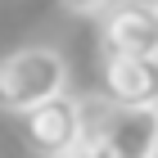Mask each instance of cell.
I'll return each mask as SVG.
<instances>
[{
    "label": "cell",
    "mask_w": 158,
    "mask_h": 158,
    "mask_svg": "<svg viewBox=\"0 0 158 158\" xmlns=\"http://www.w3.org/2000/svg\"><path fill=\"white\" fill-rule=\"evenodd\" d=\"M68 95V59L59 45H18L0 59V109L27 118L32 109Z\"/></svg>",
    "instance_id": "cell-1"
},
{
    "label": "cell",
    "mask_w": 158,
    "mask_h": 158,
    "mask_svg": "<svg viewBox=\"0 0 158 158\" xmlns=\"http://www.w3.org/2000/svg\"><path fill=\"white\" fill-rule=\"evenodd\" d=\"M86 145L95 158H154L158 109H118L109 99H86Z\"/></svg>",
    "instance_id": "cell-2"
},
{
    "label": "cell",
    "mask_w": 158,
    "mask_h": 158,
    "mask_svg": "<svg viewBox=\"0 0 158 158\" xmlns=\"http://www.w3.org/2000/svg\"><path fill=\"white\" fill-rule=\"evenodd\" d=\"M86 131H90L86 99L77 95H59L23 118V140L36 158H77L86 145Z\"/></svg>",
    "instance_id": "cell-3"
},
{
    "label": "cell",
    "mask_w": 158,
    "mask_h": 158,
    "mask_svg": "<svg viewBox=\"0 0 158 158\" xmlns=\"http://www.w3.org/2000/svg\"><path fill=\"white\" fill-rule=\"evenodd\" d=\"M99 45L109 54L158 59V5L154 0H113L99 14Z\"/></svg>",
    "instance_id": "cell-4"
},
{
    "label": "cell",
    "mask_w": 158,
    "mask_h": 158,
    "mask_svg": "<svg viewBox=\"0 0 158 158\" xmlns=\"http://www.w3.org/2000/svg\"><path fill=\"white\" fill-rule=\"evenodd\" d=\"M99 81H104V99L118 109H158V59L109 54Z\"/></svg>",
    "instance_id": "cell-5"
},
{
    "label": "cell",
    "mask_w": 158,
    "mask_h": 158,
    "mask_svg": "<svg viewBox=\"0 0 158 158\" xmlns=\"http://www.w3.org/2000/svg\"><path fill=\"white\" fill-rule=\"evenodd\" d=\"M63 9H73V14H104L113 5V0H59Z\"/></svg>",
    "instance_id": "cell-6"
},
{
    "label": "cell",
    "mask_w": 158,
    "mask_h": 158,
    "mask_svg": "<svg viewBox=\"0 0 158 158\" xmlns=\"http://www.w3.org/2000/svg\"><path fill=\"white\" fill-rule=\"evenodd\" d=\"M77 158H95V154H90V149H81V154H77Z\"/></svg>",
    "instance_id": "cell-7"
},
{
    "label": "cell",
    "mask_w": 158,
    "mask_h": 158,
    "mask_svg": "<svg viewBox=\"0 0 158 158\" xmlns=\"http://www.w3.org/2000/svg\"><path fill=\"white\" fill-rule=\"evenodd\" d=\"M154 5H158V0H154Z\"/></svg>",
    "instance_id": "cell-8"
},
{
    "label": "cell",
    "mask_w": 158,
    "mask_h": 158,
    "mask_svg": "<svg viewBox=\"0 0 158 158\" xmlns=\"http://www.w3.org/2000/svg\"><path fill=\"white\" fill-rule=\"evenodd\" d=\"M154 158H158V154H154Z\"/></svg>",
    "instance_id": "cell-9"
}]
</instances>
